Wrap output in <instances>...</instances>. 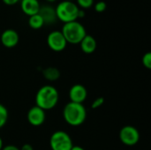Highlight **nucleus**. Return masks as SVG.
<instances>
[{
    "label": "nucleus",
    "instance_id": "1",
    "mask_svg": "<svg viewBox=\"0 0 151 150\" xmlns=\"http://www.w3.org/2000/svg\"><path fill=\"white\" fill-rule=\"evenodd\" d=\"M59 100V94L51 85L41 87L35 95V105L43 111H50L56 107Z\"/></svg>",
    "mask_w": 151,
    "mask_h": 150
},
{
    "label": "nucleus",
    "instance_id": "2",
    "mask_svg": "<svg viewBox=\"0 0 151 150\" xmlns=\"http://www.w3.org/2000/svg\"><path fill=\"white\" fill-rule=\"evenodd\" d=\"M63 118L71 126H81L87 118V110L83 103L69 102L63 109Z\"/></svg>",
    "mask_w": 151,
    "mask_h": 150
},
{
    "label": "nucleus",
    "instance_id": "3",
    "mask_svg": "<svg viewBox=\"0 0 151 150\" xmlns=\"http://www.w3.org/2000/svg\"><path fill=\"white\" fill-rule=\"evenodd\" d=\"M61 32L67 43L71 44H80L81 40L87 34L85 27L78 20L65 23L62 27Z\"/></svg>",
    "mask_w": 151,
    "mask_h": 150
},
{
    "label": "nucleus",
    "instance_id": "4",
    "mask_svg": "<svg viewBox=\"0 0 151 150\" xmlns=\"http://www.w3.org/2000/svg\"><path fill=\"white\" fill-rule=\"evenodd\" d=\"M79 10L80 8L77 6L75 2L73 1L62 0L55 7L57 19L64 24L78 20Z\"/></svg>",
    "mask_w": 151,
    "mask_h": 150
},
{
    "label": "nucleus",
    "instance_id": "5",
    "mask_svg": "<svg viewBox=\"0 0 151 150\" xmlns=\"http://www.w3.org/2000/svg\"><path fill=\"white\" fill-rule=\"evenodd\" d=\"M73 143L71 136L65 131H56L50 138L51 150H71Z\"/></svg>",
    "mask_w": 151,
    "mask_h": 150
},
{
    "label": "nucleus",
    "instance_id": "6",
    "mask_svg": "<svg viewBox=\"0 0 151 150\" xmlns=\"http://www.w3.org/2000/svg\"><path fill=\"white\" fill-rule=\"evenodd\" d=\"M120 141L128 147L135 146L140 141V133L138 129L133 126H125L119 131Z\"/></svg>",
    "mask_w": 151,
    "mask_h": 150
},
{
    "label": "nucleus",
    "instance_id": "7",
    "mask_svg": "<svg viewBox=\"0 0 151 150\" xmlns=\"http://www.w3.org/2000/svg\"><path fill=\"white\" fill-rule=\"evenodd\" d=\"M47 44L51 50L55 52H61L66 48L67 42L61 31L53 30L47 36Z\"/></svg>",
    "mask_w": 151,
    "mask_h": 150
},
{
    "label": "nucleus",
    "instance_id": "8",
    "mask_svg": "<svg viewBox=\"0 0 151 150\" xmlns=\"http://www.w3.org/2000/svg\"><path fill=\"white\" fill-rule=\"evenodd\" d=\"M27 122L33 126H42L46 119V113L45 111L37 107L36 105L32 107L27 114Z\"/></svg>",
    "mask_w": 151,
    "mask_h": 150
},
{
    "label": "nucleus",
    "instance_id": "9",
    "mask_svg": "<svg viewBox=\"0 0 151 150\" xmlns=\"http://www.w3.org/2000/svg\"><path fill=\"white\" fill-rule=\"evenodd\" d=\"M0 41L3 46L8 49L14 48L18 45L19 42V33L12 28L5 29L0 36Z\"/></svg>",
    "mask_w": 151,
    "mask_h": 150
},
{
    "label": "nucleus",
    "instance_id": "10",
    "mask_svg": "<svg viewBox=\"0 0 151 150\" xmlns=\"http://www.w3.org/2000/svg\"><path fill=\"white\" fill-rule=\"evenodd\" d=\"M88 97V90L81 84H75L69 90V99L72 103H83Z\"/></svg>",
    "mask_w": 151,
    "mask_h": 150
},
{
    "label": "nucleus",
    "instance_id": "11",
    "mask_svg": "<svg viewBox=\"0 0 151 150\" xmlns=\"http://www.w3.org/2000/svg\"><path fill=\"white\" fill-rule=\"evenodd\" d=\"M21 11L27 16L30 17L39 13L41 4L39 0H20Z\"/></svg>",
    "mask_w": 151,
    "mask_h": 150
},
{
    "label": "nucleus",
    "instance_id": "12",
    "mask_svg": "<svg viewBox=\"0 0 151 150\" xmlns=\"http://www.w3.org/2000/svg\"><path fill=\"white\" fill-rule=\"evenodd\" d=\"M39 14L42 18L45 25H51L57 21V15L55 11V7H52L50 4L41 5Z\"/></svg>",
    "mask_w": 151,
    "mask_h": 150
},
{
    "label": "nucleus",
    "instance_id": "13",
    "mask_svg": "<svg viewBox=\"0 0 151 150\" xmlns=\"http://www.w3.org/2000/svg\"><path fill=\"white\" fill-rule=\"evenodd\" d=\"M81 49L85 54H92L96 51L97 47V42L95 37L90 34H86L85 37L80 42Z\"/></svg>",
    "mask_w": 151,
    "mask_h": 150
},
{
    "label": "nucleus",
    "instance_id": "14",
    "mask_svg": "<svg viewBox=\"0 0 151 150\" xmlns=\"http://www.w3.org/2000/svg\"><path fill=\"white\" fill-rule=\"evenodd\" d=\"M42 74L44 76V78L50 81H55L59 79L60 77V72L58 68L56 67H47L42 71Z\"/></svg>",
    "mask_w": 151,
    "mask_h": 150
},
{
    "label": "nucleus",
    "instance_id": "15",
    "mask_svg": "<svg viewBox=\"0 0 151 150\" xmlns=\"http://www.w3.org/2000/svg\"><path fill=\"white\" fill-rule=\"evenodd\" d=\"M44 25H45L44 21H43L42 18L41 17V15L39 13L28 17V26L32 29H35V30L41 29Z\"/></svg>",
    "mask_w": 151,
    "mask_h": 150
},
{
    "label": "nucleus",
    "instance_id": "16",
    "mask_svg": "<svg viewBox=\"0 0 151 150\" xmlns=\"http://www.w3.org/2000/svg\"><path fill=\"white\" fill-rule=\"evenodd\" d=\"M8 118H9L8 110L4 104L0 103V129L5 126V124L8 121Z\"/></svg>",
    "mask_w": 151,
    "mask_h": 150
},
{
    "label": "nucleus",
    "instance_id": "17",
    "mask_svg": "<svg viewBox=\"0 0 151 150\" xmlns=\"http://www.w3.org/2000/svg\"><path fill=\"white\" fill-rule=\"evenodd\" d=\"M75 4L80 9L85 11L87 9L91 8L94 5L95 1L94 0H75Z\"/></svg>",
    "mask_w": 151,
    "mask_h": 150
},
{
    "label": "nucleus",
    "instance_id": "18",
    "mask_svg": "<svg viewBox=\"0 0 151 150\" xmlns=\"http://www.w3.org/2000/svg\"><path fill=\"white\" fill-rule=\"evenodd\" d=\"M142 63L143 65V66L146 69H151V53L150 52H147L142 56Z\"/></svg>",
    "mask_w": 151,
    "mask_h": 150
},
{
    "label": "nucleus",
    "instance_id": "19",
    "mask_svg": "<svg viewBox=\"0 0 151 150\" xmlns=\"http://www.w3.org/2000/svg\"><path fill=\"white\" fill-rule=\"evenodd\" d=\"M94 8H95V11L98 13H102L104 12L106 8H107V4L104 1H98L96 3L94 4Z\"/></svg>",
    "mask_w": 151,
    "mask_h": 150
},
{
    "label": "nucleus",
    "instance_id": "20",
    "mask_svg": "<svg viewBox=\"0 0 151 150\" xmlns=\"http://www.w3.org/2000/svg\"><path fill=\"white\" fill-rule=\"evenodd\" d=\"M104 97H98V98H96V99L92 103L91 107H92V109H97V108L101 107V106L104 104Z\"/></svg>",
    "mask_w": 151,
    "mask_h": 150
},
{
    "label": "nucleus",
    "instance_id": "21",
    "mask_svg": "<svg viewBox=\"0 0 151 150\" xmlns=\"http://www.w3.org/2000/svg\"><path fill=\"white\" fill-rule=\"evenodd\" d=\"M3 3L8 6H12V5H15L17 4L18 3L20 2V0H2Z\"/></svg>",
    "mask_w": 151,
    "mask_h": 150
},
{
    "label": "nucleus",
    "instance_id": "22",
    "mask_svg": "<svg viewBox=\"0 0 151 150\" xmlns=\"http://www.w3.org/2000/svg\"><path fill=\"white\" fill-rule=\"evenodd\" d=\"M2 150H19V149L14 145H7V146H4Z\"/></svg>",
    "mask_w": 151,
    "mask_h": 150
},
{
    "label": "nucleus",
    "instance_id": "23",
    "mask_svg": "<svg viewBox=\"0 0 151 150\" xmlns=\"http://www.w3.org/2000/svg\"><path fill=\"white\" fill-rule=\"evenodd\" d=\"M19 150H34V149H33V147H32L30 144L27 143V144H24V145L19 149Z\"/></svg>",
    "mask_w": 151,
    "mask_h": 150
},
{
    "label": "nucleus",
    "instance_id": "24",
    "mask_svg": "<svg viewBox=\"0 0 151 150\" xmlns=\"http://www.w3.org/2000/svg\"><path fill=\"white\" fill-rule=\"evenodd\" d=\"M85 15H86L85 11H84V10H81V9H80V10H79V12H78V19H82V18H84V17H85Z\"/></svg>",
    "mask_w": 151,
    "mask_h": 150
},
{
    "label": "nucleus",
    "instance_id": "25",
    "mask_svg": "<svg viewBox=\"0 0 151 150\" xmlns=\"http://www.w3.org/2000/svg\"><path fill=\"white\" fill-rule=\"evenodd\" d=\"M71 150H85L81 146H73V148L71 149Z\"/></svg>",
    "mask_w": 151,
    "mask_h": 150
},
{
    "label": "nucleus",
    "instance_id": "26",
    "mask_svg": "<svg viewBox=\"0 0 151 150\" xmlns=\"http://www.w3.org/2000/svg\"><path fill=\"white\" fill-rule=\"evenodd\" d=\"M4 148V144H3V140L0 137V150H2V149Z\"/></svg>",
    "mask_w": 151,
    "mask_h": 150
},
{
    "label": "nucleus",
    "instance_id": "27",
    "mask_svg": "<svg viewBox=\"0 0 151 150\" xmlns=\"http://www.w3.org/2000/svg\"><path fill=\"white\" fill-rule=\"evenodd\" d=\"M47 3H49V4H53V3H55V2H57L58 0H45Z\"/></svg>",
    "mask_w": 151,
    "mask_h": 150
},
{
    "label": "nucleus",
    "instance_id": "28",
    "mask_svg": "<svg viewBox=\"0 0 151 150\" xmlns=\"http://www.w3.org/2000/svg\"><path fill=\"white\" fill-rule=\"evenodd\" d=\"M64 1H73V2H74L75 0H64Z\"/></svg>",
    "mask_w": 151,
    "mask_h": 150
}]
</instances>
